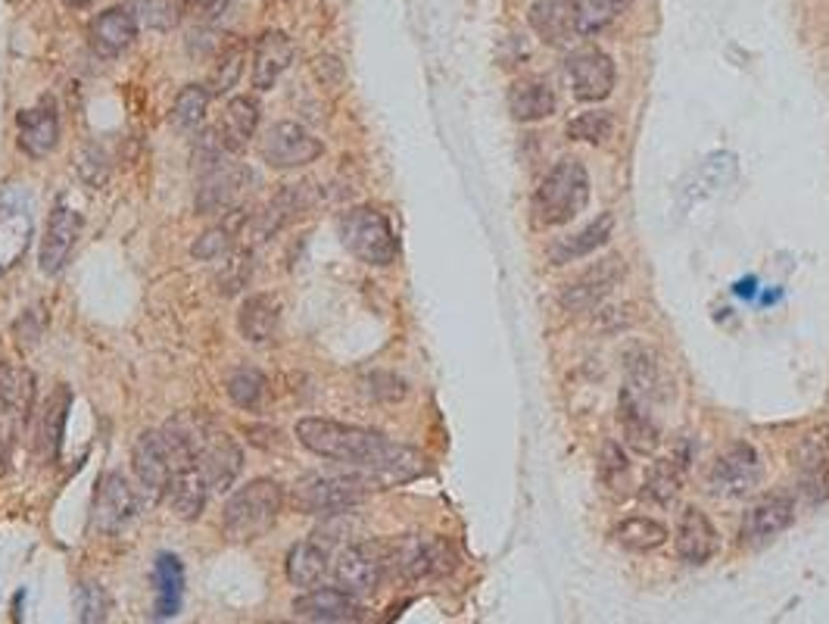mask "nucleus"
<instances>
[{
  "label": "nucleus",
  "instance_id": "nucleus-10",
  "mask_svg": "<svg viewBox=\"0 0 829 624\" xmlns=\"http://www.w3.org/2000/svg\"><path fill=\"white\" fill-rule=\"evenodd\" d=\"M259 153L272 169H302L319 160L324 144L312 132H306L300 122H275L263 134Z\"/></svg>",
  "mask_w": 829,
  "mask_h": 624
},
{
  "label": "nucleus",
  "instance_id": "nucleus-43",
  "mask_svg": "<svg viewBox=\"0 0 829 624\" xmlns=\"http://www.w3.org/2000/svg\"><path fill=\"white\" fill-rule=\"evenodd\" d=\"M132 13L141 29L153 32H169L178 25V7L172 0H134Z\"/></svg>",
  "mask_w": 829,
  "mask_h": 624
},
{
  "label": "nucleus",
  "instance_id": "nucleus-32",
  "mask_svg": "<svg viewBox=\"0 0 829 624\" xmlns=\"http://www.w3.org/2000/svg\"><path fill=\"white\" fill-rule=\"evenodd\" d=\"M153 584H156V618H175L181 609V593H185V568L178 556L163 552L153 568Z\"/></svg>",
  "mask_w": 829,
  "mask_h": 624
},
{
  "label": "nucleus",
  "instance_id": "nucleus-41",
  "mask_svg": "<svg viewBox=\"0 0 829 624\" xmlns=\"http://www.w3.org/2000/svg\"><path fill=\"white\" fill-rule=\"evenodd\" d=\"M225 391L234 406H241V409H256L265 399L268 384H265L263 372H256V369H237V372L228 379Z\"/></svg>",
  "mask_w": 829,
  "mask_h": 624
},
{
  "label": "nucleus",
  "instance_id": "nucleus-29",
  "mask_svg": "<svg viewBox=\"0 0 829 624\" xmlns=\"http://www.w3.org/2000/svg\"><path fill=\"white\" fill-rule=\"evenodd\" d=\"M281 303L275 294H250L237 313V328L250 343H268L278 335Z\"/></svg>",
  "mask_w": 829,
  "mask_h": 624
},
{
  "label": "nucleus",
  "instance_id": "nucleus-35",
  "mask_svg": "<svg viewBox=\"0 0 829 624\" xmlns=\"http://www.w3.org/2000/svg\"><path fill=\"white\" fill-rule=\"evenodd\" d=\"M611 537L621 544L623 549L630 552H652V549L664 547L667 540V528L655 522V518H642V515H633V518H621Z\"/></svg>",
  "mask_w": 829,
  "mask_h": 624
},
{
  "label": "nucleus",
  "instance_id": "nucleus-30",
  "mask_svg": "<svg viewBox=\"0 0 829 624\" xmlns=\"http://www.w3.org/2000/svg\"><path fill=\"white\" fill-rule=\"evenodd\" d=\"M559 107V97L543 78H521L509 88V110L518 122H540L549 119Z\"/></svg>",
  "mask_w": 829,
  "mask_h": 624
},
{
  "label": "nucleus",
  "instance_id": "nucleus-42",
  "mask_svg": "<svg viewBox=\"0 0 829 624\" xmlns=\"http://www.w3.org/2000/svg\"><path fill=\"white\" fill-rule=\"evenodd\" d=\"M574 3H577V17H581V32L593 35L615 17H621L633 0H574Z\"/></svg>",
  "mask_w": 829,
  "mask_h": 624
},
{
  "label": "nucleus",
  "instance_id": "nucleus-5",
  "mask_svg": "<svg viewBox=\"0 0 829 624\" xmlns=\"http://www.w3.org/2000/svg\"><path fill=\"white\" fill-rule=\"evenodd\" d=\"M340 241L365 265H390L399 256L394 226L384 212L372 207H353L340 216Z\"/></svg>",
  "mask_w": 829,
  "mask_h": 624
},
{
  "label": "nucleus",
  "instance_id": "nucleus-48",
  "mask_svg": "<svg viewBox=\"0 0 829 624\" xmlns=\"http://www.w3.org/2000/svg\"><path fill=\"white\" fill-rule=\"evenodd\" d=\"M228 3H231V0H188V10L197 22H215L222 20Z\"/></svg>",
  "mask_w": 829,
  "mask_h": 624
},
{
  "label": "nucleus",
  "instance_id": "nucleus-26",
  "mask_svg": "<svg viewBox=\"0 0 829 624\" xmlns=\"http://www.w3.org/2000/svg\"><path fill=\"white\" fill-rule=\"evenodd\" d=\"M35 375L22 365L0 362V416L10 418L13 425H20L29 418L35 406Z\"/></svg>",
  "mask_w": 829,
  "mask_h": 624
},
{
  "label": "nucleus",
  "instance_id": "nucleus-20",
  "mask_svg": "<svg viewBox=\"0 0 829 624\" xmlns=\"http://www.w3.org/2000/svg\"><path fill=\"white\" fill-rule=\"evenodd\" d=\"M720 549V534L711 525V518L696 506L683 510L677 525V556L689 566H705L711 562Z\"/></svg>",
  "mask_w": 829,
  "mask_h": 624
},
{
  "label": "nucleus",
  "instance_id": "nucleus-12",
  "mask_svg": "<svg viewBox=\"0 0 829 624\" xmlns=\"http://www.w3.org/2000/svg\"><path fill=\"white\" fill-rule=\"evenodd\" d=\"M795 522V503L783 493H767V496H758L752 506L742 515V525H739V537L749 549H761L773 544L783 530L792 528Z\"/></svg>",
  "mask_w": 829,
  "mask_h": 624
},
{
  "label": "nucleus",
  "instance_id": "nucleus-33",
  "mask_svg": "<svg viewBox=\"0 0 829 624\" xmlns=\"http://www.w3.org/2000/svg\"><path fill=\"white\" fill-rule=\"evenodd\" d=\"M328 574V552L319 544L306 540L287 552V581L294 587H319Z\"/></svg>",
  "mask_w": 829,
  "mask_h": 624
},
{
  "label": "nucleus",
  "instance_id": "nucleus-38",
  "mask_svg": "<svg viewBox=\"0 0 829 624\" xmlns=\"http://www.w3.org/2000/svg\"><path fill=\"white\" fill-rule=\"evenodd\" d=\"M241 226H244V216H231L225 226L209 228L207 234H200L194 241V247H190V253L197 260H222V256H228L234 250V238H237Z\"/></svg>",
  "mask_w": 829,
  "mask_h": 624
},
{
  "label": "nucleus",
  "instance_id": "nucleus-28",
  "mask_svg": "<svg viewBox=\"0 0 829 624\" xmlns=\"http://www.w3.org/2000/svg\"><path fill=\"white\" fill-rule=\"evenodd\" d=\"M256 129H259V103L253 97H231L225 103V113H222V122H219V138L225 144L228 153H244L246 144L256 138Z\"/></svg>",
  "mask_w": 829,
  "mask_h": 624
},
{
  "label": "nucleus",
  "instance_id": "nucleus-9",
  "mask_svg": "<svg viewBox=\"0 0 829 624\" xmlns=\"http://www.w3.org/2000/svg\"><path fill=\"white\" fill-rule=\"evenodd\" d=\"M565 85L571 95L584 103H599L615 91L618 85V69L615 59L599 47H577L565 59Z\"/></svg>",
  "mask_w": 829,
  "mask_h": 624
},
{
  "label": "nucleus",
  "instance_id": "nucleus-25",
  "mask_svg": "<svg viewBox=\"0 0 829 624\" xmlns=\"http://www.w3.org/2000/svg\"><path fill=\"white\" fill-rule=\"evenodd\" d=\"M137 20L129 7H110L107 13H100L91 22V44L97 54L103 57H119L122 51H129L137 39Z\"/></svg>",
  "mask_w": 829,
  "mask_h": 624
},
{
  "label": "nucleus",
  "instance_id": "nucleus-51",
  "mask_svg": "<svg viewBox=\"0 0 829 624\" xmlns=\"http://www.w3.org/2000/svg\"><path fill=\"white\" fill-rule=\"evenodd\" d=\"M185 3H188V0H185Z\"/></svg>",
  "mask_w": 829,
  "mask_h": 624
},
{
  "label": "nucleus",
  "instance_id": "nucleus-22",
  "mask_svg": "<svg viewBox=\"0 0 829 624\" xmlns=\"http://www.w3.org/2000/svg\"><path fill=\"white\" fill-rule=\"evenodd\" d=\"M20 147L22 153H29L32 160H41L47 153L57 151L59 144V116L54 100H41L38 107L22 110L20 119Z\"/></svg>",
  "mask_w": 829,
  "mask_h": 624
},
{
  "label": "nucleus",
  "instance_id": "nucleus-36",
  "mask_svg": "<svg viewBox=\"0 0 829 624\" xmlns=\"http://www.w3.org/2000/svg\"><path fill=\"white\" fill-rule=\"evenodd\" d=\"M679 491H683V472H679L671 459H661V462H655V466L645 472V481H642L640 493L645 503L671 506Z\"/></svg>",
  "mask_w": 829,
  "mask_h": 624
},
{
  "label": "nucleus",
  "instance_id": "nucleus-21",
  "mask_svg": "<svg viewBox=\"0 0 829 624\" xmlns=\"http://www.w3.org/2000/svg\"><path fill=\"white\" fill-rule=\"evenodd\" d=\"M294 63V41L287 32H263L253 47V88L272 91L275 81L284 76V69Z\"/></svg>",
  "mask_w": 829,
  "mask_h": 624
},
{
  "label": "nucleus",
  "instance_id": "nucleus-44",
  "mask_svg": "<svg viewBox=\"0 0 829 624\" xmlns=\"http://www.w3.org/2000/svg\"><path fill=\"white\" fill-rule=\"evenodd\" d=\"M599 472H603V481L608 484V491L621 493L630 484V462H627V456H623V450L615 440H608L603 447V453H599Z\"/></svg>",
  "mask_w": 829,
  "mask_h": 624
},
{
  "label": "nucleus",
  "instance_id": "nucleus-17",
  "mask_svg": "<svg viewBox=\"0 0 829 624\" xmlns=\"http://www.w3.org/2000/svg\"><path fill=\"white\" fill-rule=\"evenodd\" d=\"M528 22L537 39L546 41L549 47H567L584 35L574 0H537L530 7Z\"/></svg>",
  "mask_w": 829,
  "mask_h": 624
},
{
  "label": "nucleus",
  "instance_id": "nucleus-11",
  "mask_svg": "<svg viewBox=\"0 0 829 624\" xmlns=\"http://www.w3.org/2000/svg\"><path fill=\"white\" fill-rule=\"evenodd\" d=\"M711 493L720 500H742L761 484V456L752 444H733L715 459L711 469Z\"/></svg>",
  "mask_w": 829,
  "mask_h": 624
},
{
  "label": "nucleus",
  "instance_id": "nucleus-50",
  "mask_svg": "<svg viewBox=\"0 0 829 624\" xmlns=\"http://www.w3.org/2000/svg\"><path fill=\"white\" fill-rule=\"evenodd\" d=\"M66 7H73V10H81V7H91L95 0H63Z\"/></svg>",
  "mask_w": 829,
  "mask_h": 624
},
{
  "label": "nucleus",
  "instance_id": "nucleus-40",
  "mask_svg": "<svg viewBox=\"0 0 829 624\" xmlns=\"http://www.w3.org/2000/svg\"><path fill=\"white\" fill-rule=\"evenodd\" d=\"M66 409H69V391L59 387L54 397L47 399L44 416H41V450L44 456H57L59 437H63V422H66Z\"/></svg>",
  "mask_w": 829,
  "mask_h": 624
},
{
  "label": "nucleus",
  "instance_id": "nucleus-4",
  "mask_svg": "<svg viewBox=\"0 0 829 624\" xmlns=\"http://www.w3.org/2000/svg\"><path fill=\"white\" fill-rule=\"evenodd\" d=\"M281 510V484L272 478H259V481H250L241 491L231 493V500L222 510V528L231 540H256L275 525Z\"/></svg>",
  "mask_w": 829,
  "mask_h": 624
},
{
  "label": "nucleus",
  "instance_id": "nucleus-13",
  "mask_svg": "<svg viewBox=\"0 0 829 624\" xmlns=\"http://www.w3.org/2000/svg\"><path fill=\"white\" fill-rule=\"evenodd\" d=\"M141 512V500L134 488L119 472H107L97 481L95 491V525L103 534H119Z\"/></svg>",
  "mask_w": 829,
  "mask_h": 624
},
{
  "label": "nucleus",
  "instance_id": "nucleus-39",
  "mask_svg": "<svg viewBox=\"0 0 829 624\" xmlns=\"http://www.w3.org/2000/svg\"><path fill=\"white\" fill-rule=\"evenodd\" d=\"M244 44H231V47H225L222 54H219V59H215V66H212V73H209V91H212V97H225L237 81H241V76H244Z\"/></svg>",
  "mask_w": 829,
  "mask_h": 624
},
{
  "label": "nucleus",
  "instance_id": "nucleus-23",
  "mask_svg": "<svg viewBox=\"0 0 829 624\" xmlns=\"http://www.w3.org/2000/svg\"><path fill=\"white\" fill-rule=\"evenodd\" d=\"M166 500H169L172 512L178 518H185V522H194V518L203 515L209 500V484L203 472L197 469V462H188V466H181V469L172 472Z\"/></svg>",
  "mask_w": 829,
  "mask_h": 624
},
{
  "label": "nucleus",
  "instance_id": "nucleus-14",
  "mask_svg": "<svg viewBox=\"0 0 829 624\" xmlns=\"http://www.w3.org/2000/svg\"><path fill=\"white\" fill-rule=\"evenodd\" d=\"M132 466L134 474H137V484L147 493V500H151V503L163 500L172 478L169 450H166V437H163V431H144V435H137L132 450Z\"/></svg>",
  "mask_w": 829,
  "mask_h": 624
},
{
  "label": "nucleus",
  "instance_id": "nucleus-34",
  "mask_svg": "<svg viewBox=\"0 0 829 624\" xmlns=\"http://www.w3.org/2000/svg\"><path fill=\"white\" fill-rule=\"evenodd\" d=\"M209 100H212V91H209L207 85H188V88H181L178 97H175V103H172V129L181 134L197 132L209 113Z\"/></svg>",
  "mask_w": 829,
  "mask_h": 624
},
{
  "label": "nucleus",
  "instance_id": "nucleus-27",
  "mask_svg": "<svg viewBox=\"0 0 829 624\" xmlns=\"http://www.w3.org/2000/svg\"><path fill=\"white\" fill-rule=\"evenodd\" d=\"M618 425H621L623 440L633 453L652 456L659 447L661 431L659 425L652 422V416L642 409V403L637 394H630L627 387L621 391V403H618Z\"/></svg>",
  "mask_w": 829,
  "mask_h": 624
},
{
  "label": "nucleus",
  "instance_id": "nucleus-7",
  "mask_svg": "<svg viewBox=\"0 0 829 624\" xmlns=\"http://www.w3.org/2000/svg\"><path fill=\"white\" fill-rule=\"evenodd\" d=\"M387 562L406 581H421L450 574L455 568V552L443 537H402L387 549Z\"/></svg>",
  "mask_w": 829,
  "mask_h": 624
},
{
  "label": "nucleus",
  "instance_id": "nucleus-15",
  "mask_svg": "<svg viewBox=\"0 0 829 624\" xmlns=\"http://www.w3.org/2000/svg\"><path fill=\"white\" fill-rule=\"evenodd\" d=\"M384 556H377L375 549L365 547V544H356V547H346L338 556L334 562V581L343 593L350 596H372L377 587H380V578H384Z\"/></svg>",
  "mask_w": 829,
  "mask_h": 624
},
{
  "label": "nucleus",
  "instance_id": "nucleus-31",
  "mask_svg": "<svg viewBox=\"0 0 829 624\" xmlns=\"http://www.w3.org/2000/svg\"><path fill=\"white\" fill-rule=\"evenodd\" d=\"M32 241V219L20 207L0 204V272L13 269L25 256Z\"/></svg>",
  "mask_w": 829,
  "mask_h": 624
},
{
  "label": "nucleus",
  "instance_id": "nucleus-1",
  "mask_svg": "<svg viewBox=\"0 0 829 624\" xmlns=\"http://www.w3.org/2000/svg\"><path fill=\"white\" fill-rule=\"evenodd\" d=\"M297 440L309 453L343 462L358 474L380 481V484H399L412 481L424 472V456L396 444L380 431H368L358 425H343L334 418H300L297 422Z\"/></svg>",
  "mask_w": 829,
  "mask_h": 624
},
{
  "label": "nucleus",
  "instance_id": "nucleus-16",
  "mask_svg": "<svg viewBox=\"0 0 829 624\" xmlns=\"http://www.w3.org/2000/svg\"><path fill=\"white\" fill-rule=\"evenodd\" d=\"M78 234H81V216L66 204H57L51 219H47V231L41 238L38 263L44 275L63 272V265L69 263V253L76 247Z\"/></svg>",
  "mask_w": 829,
  "mask_h": 624
},
{
  "label": "nucleus",
  "instance_id": "nucleus-49",
  "mask_svg": "<svg viewBox=\"0 0 829 624\" xmlns=\"http://www.w3.org/2000/svg\"><path fill=\"white\" fill-rule=\"evenodd\" d=\"M10 453H13V440H10V428L0 425V474L10 469Z\"/></svg>",
  "mask_w": 829,
  "mask_h": 624
},
{
  "label": "nucleus",
  "instance_id": "nucleus-2",
  "mask_svg": "<svg viewBox=\"0 0 829 624\" xmlns=\"http://www.w3.org/2000/svg\"><path fill=\"white\" fill-rule=\"evenodd\" d=\"M172 428L188 440L190 453L197 459V469L207 478L209 491H228L237 474L244 469V453L231 437L200 413H185V416L172 418Z\"/></svg>",
  "mask_w": 829,
  "mask_h": 624
},
{
  "label": "nucleus",
  "instance_id": "nucleus-6",
  "mask_svg": "<svg viewBox=\"0 0 829 624\" xmlns=\"http://www.w3.org/2000/svg\"><path fill=\"white\" fill-rule=\"evenodd\" d=\"M372 491L365 474H309L294 491L297 510L306 515H340L358 506Z\"/></svg>",
  "mask_w": 829,
  "mask_h": 624
},
{
  "label": "nucleus",
  "instance_id": "nucleus-46",
  "mask_svg": "<svg viewBox=\"0 0 829 624\" xmlns=\"http://www.w3.org/2000/svg\"><path fill=\"white\" fill-rule=\"evenodd\" d=\"M78 172H81V178H85L88 185L100 188V185L107 182V175H110V166H107V156H103V151H97V147H85L81 156H78Z\"/></svg>",
  "mask_w": 829,
  "mask_h": 624
},
{
  "label": "nucleus",
  "instance_id": "nucleus-19",
  "mask_svg": "<svg viewBox=\"0 0 829 624\" xmlns=\"http://www.w3.org/2000/svg\"><path fill=\"white\" fill-rule=\"evenodd\" d=\"M294 615L302 622L321 624L362 622V605L356 603V596L343 593L340 587H321V590H309L294 603Z\"/></svg>",
  "mask_w": 829,
  "mask_h": 624
},
{
  "label": "nucleus",
  "instance_id": "nucleus-8",
  "mask_svg": "<svg viewBox=\"0 0 829 624\" xmlns=\"http://www.w3.org/2000/svg\"><path fill=\"white\" fill-rule=\"evenodd\" d=\"M623 278H627V265H623L621 253H608L599 263L586 265L584 272L574 282H567L562 291L565 313L581 316V313L596 309L599 303L615 294V287H621Z\"/></svg>",
  "mask_w": 829,
  "mask_h": 624
},
{
  "label": "nucleus",
  "instance_id": "nucleus-47",
  "mask_svg": "<svg viewBox=\"0 0 829 624\" xmlns=\"http://www.w3.org/2000/svg\"><path fill=\"white\" fill-rule=\"evenodd\" d=\"M107 609H110V600H107L103 587H81V622H103V618H107Z\"/></svg>",
  "mask_w": 829,
  "mask_h": 624
},
{
  "label": "nucleus",
  "instance_id": "nucleus-3",
  "mask_svg": "<svg viewBox=\"0 0 829 624\" xmlns=\"http://www.w3.org/2000/svg\"><path fill=\"white\" fill-rule=\"evenodd\" d=\"M589 172L581 160H562L543 175L533 194V219L540 226L559 228L574 222L589 204Z\"/></svg>",
  "mask_w": 829,
  "mask_h": 624
},
{
  "label": "nucleus",
  "instance_id": "nucleus-18",
  "mask_svg": "<svg viewBox=\"0 0 829 624\" xmlns=\"http://www.w3.org/2000/svg\"><path fill=\"white\" fill-rule=\"evenodd\" d=\"M250 178L244 166L237 163H215L212 169L200 172V188H197V212L200 216H215L234 207L237 194L244 188V182Z\"/></svg>",
  "mask_w": 829,
  "mask_h": 624
},
{
  "label": "nucleus",
  "instance_id": "nucleus-45",
  "mask_svg": "<svg viewBox=\"0 0 829 624\" xmlns=\"http://www.w3.org/2000/svg\"><path fill=\"white\" fill-rule=\"evenodd\" d=\"M250 282V250L241 253H228L222 263V275H219V291L222 294H237L241 287Z\"/></svg>",
  "mask_w": 829,
  "mask_h": 624
},
{
  "label": "nucleus",
  "instance_id": "nucleus-37",
  "mask_svg": "<svg viewBox=\"0 0 829 624\" xmlns=\"http://www.w3.org/2000/svg\"><path fill=\"white\" fill-rule=\"evenodd\" d=\"M618 129V122H615V113H608V110H586V113L574 116L571 122H567V138L571 141H584V144H605L611 134Z\"/></svg>",
  "mask_w": 829,
  "mask_h": 624
},
{
  "label": "nucleus",
  "instance_id": "nucleus-24",
  "mask_svg": "<svg viewBox=\"0 0 829 624\" xmlns=\"http://www.w3.org/2000/svg\"><path fill=\"white\" fill-rule=\"evenodd\" d=\"M611 231H615V216H611V212L596 216L586 228L567 234V238H559L555 244L549 247V263L567 265L584 260V256H589V253H596V250H603V247L608 244Z\"/></svg>",
  "mask_w": 829,
  "mask_h": 624
}]
</instances>
